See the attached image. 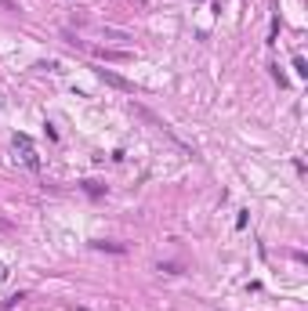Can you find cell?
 Segmentation results:
<instances>
[{
    "label": "cell",
    "mask_w": 308,
    "mask_h": 311,
    "mask_svg": "<svg viewBox=\"0 0 308 311\" xmlns=\"http://www.w3.org/2000/svg\"><path fill=\"white\" fill-rule=\"evenodd\" d=\"M15 152H19V160H22L29 170H40V156H37L33 142H29L26 134H15Z\"/></svg>",
    "instance_id": "6da1fadb"
},
{
    "label": "cell",
    "mask_w": 308,
    "mask_h": 311,
    "mask_svg": "<svg viewBox=\"0 0 308 311\" xmlns=\"http://www.w3.org/2000/svg\"><path fill=\"white\" fill-rule=\"evenodd\" d=\"M98 76H102V84H109V87L123 90V94H134V84H131V80H123V76H116L113 69H98Z\"/></svg>",
    "instance_id": "7a4b0ae2"
},
{
    "label": "cell",
    "mask_w": 308,
    "mask_h": 311,
    "mask_svg": "<svg viewBox=\"0 0 308 311\" xmlns=\"http://www.w3.org/2000/svg\"><path fill=\"white\" fill-rule=\"evenodd\" d=\"M102 58H109V62H123V58H131L127 51H98Z\"/></svg>",
    "instance_id": "3957f363"
},
{
    "label": "cell",
    "mask_w": 308,
    "mask_h": 311,
    "mask_svg": "<svg viewBox=\"0 0 308 311\" xmlns=\"http://www.w3.org/2000/svg\"><path fill=\"white\" fill-rule=\"evenodd\" d=\"M294 72H297V76H308V62H304L301 54L294 58Z\"/></svg>",
    "instance_id": "277c9868"
},
{
    "label": "cell",
    "mask_w": 308,
    "mask_h": 311,
    "mask_svg": "<svg viewBox=\"0 0 308 311\" xmlns=\"http://www.w3.org/2000/svg\"><path fill=\"white\" fill-rule=\"evenodd\" d=\"M0 8H4V11H19V4H15V0H0Z\"/></svg>",
    "instance_id": "5b68a950"
}]
</instances>
